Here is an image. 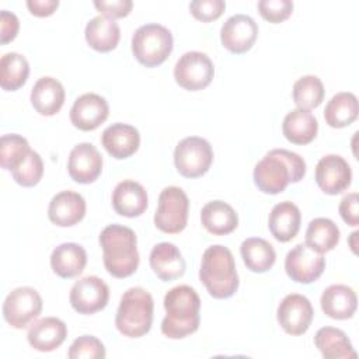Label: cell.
Masks as SVG:
<instances>
[{"mask_svg": "<svg viewBox=\"0 0 359 359\" xmlns=\"http://www.w3.org/2000/svg\"><path fill=\"white\" fill-rule=\"evenodd\" d=\"M306 174V163L297 153L273 149L259 160L254 168L257 188L269 195L280 194L290 182H299Z\"/></svg>", "mask_w": 359, "mask_h": 359, "instance_id": "cell-1", "label": "cell"}, {"mask_svg": "<svg viewBox=\"0 0 359 359\" xmlns=\"http://www.w3.org/2000/svg\"><path fill=\"white\" fill-rule=\"evenodd\" d=\"M165 317L161 321V332L171 339H181L199 328L201 299L194 287L180 285L164 296Z\"/></svg>", "mask_w": 359, "mask_h": 359, "instance_id": "cell-2", "label": "cell"}, {"mask_svg": "<svg viewBox=\"0 0 359 359\" xmlns=\"http://www.w3.org/2000/svg\"><path fill=\"white\" fill-rule=\"evenodd\" d=\"M102 261L107 272L114 278H128L139 266L137 238L132 229L109 224L100 234Z\"/></svg>", "mask_w": 359, "mask_h": 359, "instance_id": "cell-3", "label": "cell"}, {"mask_svg": "<svg viewBox=\"0 0 359 359\" xmlns=\"http://www.w3.org/2000/svg\"><path fill=\"white\" fill-rule=\"evenodd\" d=\"M199 279L212 297H231L240 283L231 251L220 244L208 247L202 255Z\"/></svg>", "mask_w": 359, "mask_h": 359, "instance_id": "cell-4", "label": "cell"}, {"mask_svg": "<svg viewBox=\"0 0 359 359\" xmlns=\"http://www.w3.org/2000/svg\"><path fill=\"white\" fill-rule=\"evenodd\" d=\"M154 302L143 287H130L122 297L115 316L116 330L129 338H140L147 334L153 323Z\"/></svg>", "mask_w": 359, "mask_h": 359, "instance_id": "cell-5", "label": "cell"}, {"mask_svg": "<svg viewBox=\"0 0 359 359\" xmlns=\"http://www.w3.org/2000/svg\"><path fill=\"white\" fill-rule=\"evenodd\" d=\"M132 52L140 65L156 67L172 52V34L160 24L142 25L132 36Z\"/></svg>", "mask_w": 359, "mask_h": 359, "instance_id": "cell-6", "label": "cell"}, {"mask_svg": "<svg viewBox=\"0 0 359 359\" xmlns=\"http://www.w3.org/2000/svg\"><path fill=\"white\" fill-rule=\"evenodd\" d=\"M213 161L210 143L199 136L182 139L174 150L177 171L185 178H199L208 172Z\"/></svg>", "mask_w": 359, "mask_h": 359, "instance_id": "cell-7", "label": "cell"}, {"mask_svg": "<svg viewBox=\"0 0 359 359\" xmlns=\"http://www.w3.org/2000/svg\"><path fill=\"white\" fill-rule=\"evenodd\" d=\"M189 201L180 187H167L158 196L154 213L156 227L167 234L181 233L187 227Z\"/></svg>", "mask_w": 359, "mask_h": 359, "instance_id": "cell-8", "label": "cell"}, {"mask_svg": "<svg viewBox=\"0 0 359 359\" xmlns=\"http://www.w3.org/2000/svg\"><path fill=\"white\" fill-rule=\"evenodd\" d=\"M42 311L41 294L29 286L11 290L3 303L4 320L17 330L28 327Z\"/></svg>", "mask_w": 359, "mask_h": 359, "instance_id": "cell-9", "label": "cell"}, {"mask_svg": "<svg viewBox=\"0 0 359 359\" xmlns=\"http://www.w3.org/2000/svg\"><path fill=\"white\" fill-rule=\"evenodd\" d=\"M215 67L206 53L191 50L184 53L175 63L174 79L177 84L188 91H199L210 84Z\"/></svg>", "mask_w": 359, "mask_h": 359, "instance_id": "cell-10", "label": "cell"}, {"mask_svg": "<svg viewBox=\"0 0 359 359\" xmlns=\"http://www.w3.org/2000/svg\"><path fill=\"white\" fill-rule=\"evenodd\" d=\"M325 269V258L323 254L310 248L306 243L293 247L285 259V271L287 276L297 283L316 282Z\"/></svg>", "mask_w": 359, "mask_h": 359, "instance_id": "cell-11", "label": "cell"}, {"mask_svg": "<svg viewBox=\"0 0 359 359\" xmlns=\"http://www.w3.org/2000/svg\"><path fill=\"white\" fill-rule=\"evenodd\" d=\"M314 316L310 300L299 293L283 297L276 310V318L283 331L289 335H303L311 325Z\"/></svg>", "mask_w": 359, "mask_h": 359, "instance_id": "cell-12", "label": "cell"}, {"mask_svg": "<svg viewBox=\"0 0 359 359\" xmlns=\"http://www.w3.org/2000/svg\"><path fill=\"white\" fill-rule=\"evenodd\" d=\"M69 300L77 313L94 314L107 306L109 287L98 276H84L72 286Z\"/></svg>", "mask_w": 359, "mask_h": 359, "instance_id": "cell-13", "label": "cell"}, {"mask_svg": "<svg viewBox=\"0 0 359 359\" xmlns=\"http://www.w3.org/2000/svg\"><path fill=\"white\" fill-rule=\"evenodd\" d=\"M352 171L348 161L338 154H327L316 165V182L328 195H338L348 189Z\"/></svg>", "mask_w": 359, "mask_h": 359, "instance_id": "cell-14", "label": "cell"}, {"mask_svg": "<svg viewBox=\"0 0 359 359\" xmlns=\"http://www.w3.org/2000/svg\"><path fill=\"white\" fill-rule=\"evenodd\" d=\"M258 25L250 15L236 14L226 20L220 29L222 45L231 53L240 55L250 50L257 39Z\"/></svg>", "mask_w": 359, "mask_h": 359, "instance_id": "cell-15", "label": "cell"}, {"mask_svg": "<svg viewBox=\"0 0 359 359\" xmlns=\"http://www.w3.org/2000/svg\"><path fill=\"white\" fill-rule=\"evenodd\" d=\"M102 170V156L91 143L76 144L67 161V171L73 181L79 184L94 182Z\"/></svg>", "mask_w": 359, "mask_h": 359, "instance_id": "cell-16", "label": "cell"}, {"mask_svg": "<svg viewBox=\"0 0 359 359\" xmlns=\"http://www.w3.org/2000/svg\"><path fill=\"white\" fill-rule=\"evenodd\" d=\"M108 114L109 107L105 98L94 93H87L76 98L70 109V121L74 128L88 132L104 123Z\"/></svg>", "mask_w": 359, "mask_h": 359, "instance_id": "cell-17", "label": "cell"}, {"mask_svg": "<svg viewBox=\"0 0 359 359\" xmlns=\"http://www.w3.org/2000/svg\"><path fill=\"white\" fill-rule=\"evenodd\" d=\"M86 215V201L74 191L56 194L48 206L49 220L59 227H70L83 220Z\"/></svg>", "mask_w": 359, "mask_h": 359, "instance_id": "cell-18", "label": "cell"}, {"mask_svg": "<svg viewBox=\"0 0 359 359\" xmlns=\"http://www.w3.org/2000/svg\"><path fill=\"white\" fill-rule=\"evenodd\" d=\"M101 143L109 156L122 160L137 151L140 146V135L135 126L116 122L102 132Z\"/></svg>", "mask_w": 359, "mask_h": 359, "instance_id": "cell-19", "label": "cell"}, {"mask_svg": "<svg viewBox=\"0 0 359 359\" xmlns=\"http://www.w3.org/2000/svg\"><path fill=\"white\" fill-rule=\"evenodd\" d=\"M67 337L66 324L57 317H45L31 324L27 339L39 352H50L59 348Z\"/></svg>", "mask_w": 359, "mask_h": 359, "instance_id": "cell-20", "label": "cell"}, {"mask_svg": "<svg viewBox=\"0 0 359 359\" xmlns=\"http://www.w3.org/2000/svg\"><path fill=\"white\" fill-rule=\"evenodd\" d=\"M147 192L142 184L132 180L116 184L112 192V206L118 215L137 217L147 209Z\"/></svg>", "mask_w": 359, "mask_h": 359, "instance_id": "cell-21", "label": "cell"}, {"mask_svg": "<svg viewBox=\"0 0 359 359\" xmlns=\"http://www.w3.org/2000/svg\"><path fill=\"white\" fill-rule=\"evenodd\" d=\"M150 266L158 279L170 282L185 273V259L172 243H158L150 252Z\"/></svg>", "mask_w": 359, "mask_h": 359, "instance_id": "cell-22", "label": "cell"}, {"mask_svg": "<svg viewBox=\"0 0 359 359\" xmlns=\"http://www.w3.org/2000/svg\"><path fill=\"white\" fill-rule=\"evenodd\" d=\"M65 88L53 77H41L31 90V104L34 109L43 116H52L60 111L65 102Z\"/></svg>", "mask_w": 359, "mask_h": 359, "instance_id": "cell-23", "label": "cell"}, {"mask_svg": "<svg viewBox=\"0 0 359 359\" xmlns=\"http://www.w3.org/2000/svg\"><path fill=\"white\" fill-rule=\"evenodd\" d=\"M300 222L302 215L299 208L293 202L285 201L272 208L268 219V227L278 241L287 243L299 233Z\"/></svg>", "mask_w": 359, "mask_h": 359, "instance_id": "cell-24", "label": "cell"}, {"mask_svg": "<svg viewBox=\"0 0 359 359\" xmlns=\"http://www.w3.org/2000/svg\"><path fill=\"white\" fill-rule=\"evenodd\" d=\"M320 303L328 317L348 320L356 311L358 297L355 290L346 285H331L323 292Z\"/></svg>", "mask_w": 359, "mask_h": 359, "instance_id": "cell-25", "label": "cell"}, {"mask_svg": "<svg viewBox=\"0 0 359 359\" xmlns=\"http://www.w3.org/2000/svg\"><path fill=\"white\" fill-rule=\"evenodd\" d=\"M86 264L87 252L76 243H63L57 245L50 255V266L53 272L63 279L80 275L84 271Z\"/></svg>", "mask_w": 359, "mask_h": 359, "instance_id": "cell-26", "label": "cell"}, {"mask_svg": "<svg viewBox=\"0 0 359 359\" xmlns=\"http://www.w3.org/2000/svg\"><path fill=\"white\" fill-rule=\"evenodd\" d=\"M201 222L210 234L224 236L237 229L238 216L229 203L223 201H212L202 208Z\"/></svg>", "mask_w": 359, "mask_h": 359, "instance_id": "cell-27", "label": "cell"}, {"mask_svg": "<svg viewBox=\"0 0 359 359\" xmlns=\"http://www.w3.org/2000/svg\"><path fill=\"white\" fill-rule=\"evenodd\" d=\"M283 136L293 144H307L313 142L318 132L316 116L307 109H293L286 114L282 123Z\"/></svg>", "mask_w": 359, "mask_h": 359, "instance_id": "cell-28", "label": "cell"}, {"mask_svg": "<svg viewBox=\"0 0 359 359\" xmlns=\"http://www.w3.org/2000/svg\"><path fill=\"white\" fill-rule=\"evenodd\" d=\"M86 41L97 52H109L118 46L121 38L119 25L104 15L91 18L86 25Z\"/></svg>", "mask_w": 359, "mask_h": 359, "instance_id": "cell-29", "label": "cell"}, {"mask_svg": "<svg viewBox=\"0 0 359 359\" xmlns=\"http://www.w3.org/2000/svg\"><path fill=\"white\" fill-rule=\"evenodd\" d=\"M240 254L245 266L255 273L269 271L276 261V252L272 244L259 237L245 238L240 245Z\"/></svg>", "mask_w": 359, "mask_h": 359, "instance_id": "cell-30", "label": "cell"}, {"mask_svg": "<svg viewBox=\"0 0 359 359\" xmlns=\"http://www.w3.org/2000/svg\"><path fill=\"white\" fill-rule=\"evenodd\" d=\"M314 344L325 359L356 358V352L346 334L334 327H323L314 337Z\"/></svg>", "mask_w": 359, "mask_h": 359, "instance_id": "cell-31", "label": "cell"}, {"mask_svg": "<svg viewBox=\"0 0 359 359\" xmlns=\"http://www.w3.org/2000/svg\"><path fill=\"white\" fill-rule=\"evenodd\" d=\"M358 98L353 93H338L325 105L324 119L331 128L349 126L358 118Z\"/></svg>", "mask_w": 359, "mask_h": 359, "instance_id": "cell-32", "label": "cell"}, {"mask_svg": "<svg viewBox=\"0 0 359 359\" xmlns=\"http://www.w3.org/2000/svg\"><path fill=\"white\" fill-rule=\"evenodd\" d=\"M339 241L338 226L327 217L313 219L306 230V244L314 251L324 254L337 247Z\"/></svg>", "mask_w": 359, "mask_h": 359, "instance_id": "cell-33", "label": "cell"}, {"mask_svg": "<svg viewBox=\"0 0 359 359\" xmlns=\"http://www.w3.org/2000/svg\"><path fill=\"white\" fill-rule=\"evenodd\" d=\"M29 74L28 60L17 53L8 52L0 59V86L6 91H15L22 87Z\"/></svg>", "mask_w": 359, "mask_h": 359, "instance_id": "cell-34", "label": "cell"}, {"mask_svg": "<svg viewBox=\"0 0 359 359\" xmlns=\"http://www.w3.org/2000/svg\"><path fill=\"white\" fill-rule=\"evenodd\" d=\"M293 101L300 109L317 108L324 100V86L317 76L307 74L293 84Z\"/></svg>", "mask_w": 359, "mask_h": 359, "instance_id": "cell-35", "label": "cell"}, {"mask_svg": "<svg viewBox=\"0 0 359 359\" xmlns=\"http://www.w3.org/2000/svg\"><path fill=\"white\" fill-rule=\"evenodd\" d=\"M31 147L25 137L10 133L3 135L0 140V164L4 170H14L29 153Z\"/></svg>", "mask_w": 359, "mask_h": 359, "instance_id": "cell-36", "label": "cell"}, {"mask_svg": "<svg viewBox=\"0 0 359 359\" xmlns=\"http://www.w3.org/2000/svg\"><path fill=\"white\" fill-rule=\"evenodd\" d=\"M13 180L21 185V187H34L36 185L42 175H43V163L41 156L29 150L27 157L14 168L10 171Z\"/></svg>", "mask_w": 359, "mask_h": 359, "instance_id": "cell-37", "label": "cell"}, {"mask_svg": "<svg viewBox=\"0 0 359 359\" xmlns=\"http://www.w3.org/2000/svg\"><path fill=\"white\" fill-rule=\"evenodd\" d=\"M67 356L70 359H102L105 358V348L97 337L83 335L73 341Z\"/></svg>", "mask_w": 359, "mask_h": 359, "instance_id": "cell-38", "label": "cell"}, {"mask_svg": "<svg viewBox=\"0 0 359 359\" xmlns=\"http://www.w3.org/2000/svg\"><path fill=\"white\" fill-rule=\"evenodd\" d=\"M258 11L261 17L272 24H279L287 20L293 11V1L290 0H261L258 1Z\"/></svg>", "mask_w": 359, "mask_h": 359, "instance_id": "cell-39", "label": "cell"}, {"mask_svg": "<svg viewBox=\"0 0 359 359\" xmlns=\"http://www.w3.org/2000/svg\"><path fill=\"white\" fill-rule=\"evenodd\" d=\"M224 8L226 3L223 0H195L189 3L191 14L202 22L217 20L223 14Z\"/></svg>", "mask_w": 359, "mask_h": 359, "instance_id": "cell-40", "label": "cell"}, {"mask_svg": "<svg viewBox=\"0 0 359 359\" xmlns=\"http://www.w3.org/2000/svg\"><path fill=\"white\" fill-rule=\"evenodd\" d=\"M94 7L104 15L111 20L114 18H122L126 17L133 7V3L130 0H95Z\"/></svg>", "mask_w": 359, "mask_h": 359, "instance_id": "cell-41", "label": "cell"}, {"mask_svg": "<svg viewBox=\"0 0 359 359\" xmlns=\"http://www.w3.org/2000/svg\"><path fill=\"white\" fill-rule=\"evenodd\" d=\"M358 194L356 192H351L348 195H345L339 203V215L342 217V220L348 224V226H358L359 224V210H358Z\"/></svg>", "mask_w": 359, "mask_h": 359, "instance_id": "cell-42", "label": "cell"}, {"mask_svg": "<svg viewBox=\"0 0 359 359\" xmlns=\"http://www.w3.org/2000/svg\"><path fill=\"white\" fill-rule=\"evenodd\" d=\"M0 28H1V43L6 45V43L11 42L17 36L18 28H20V22H18L17 15L11 11L1 10V13H0Z\"/></svg>", "mask_w": 359, "mask_h": 359, "instance_id": "cell-43", "label": "cell"}, {"mask_svg": "<svg viewBox=\"0 0 359 359\" xmlns=\"http://www.w3.org/2000/svg\"><path fill=\"white\" fill-rule=\"evenodd\" d=\"M57 0H28L27 7L29 13L35 17H48L55 13L57 8Z\"/></svg>", "mask_w": 359, "mask_h": 359, "instance_id": "cell-44", "label": "cell"}, {"mask_svg": "<svg viewBox=\"0 0 359 359\" xmlns=\"http://www.w3.org/2000/svg\"><path fill=\"white\" fill-rule=\"evenodd\" d=\"M358 236H359V231H353V233L351 234V237H349V245H351V250H352L355 254L358 252V250H356V247H358V244H356Z\"/></svg>", "mask_w": 359, "mask_h": 359, "instance_id": "cell-45", "label": "cell"}]
</instances>
